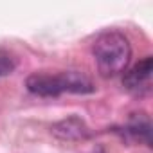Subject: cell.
<instances>
[{
  "label": "cell",
  "instance_id": "6da1fadb",
  "mask_svg": "<svg viewBox=\"0 0 153 153\" xmlns=\"http://www.w3.org/2000/svg\"><path fill=\"white\" fill-rule=\"evenodd\" d=\"M92 52L97 70L103 78H114V76L124 72L131 59L130 40L119 31L101 33L94 42Z\"/></svg>",
  "mask_w": 153,
  "mask_h": 153
},
{
  "label": "cell",
  "instance_id": "7a4b0ae2",
  "mask_svg": "<svg viewBox=\"0 0 153 153\" xmlns=\"http://www.w3.org/2000/svg\"><path fill=\"white\" fill-rule=\"evenodd\" d=\"M25 87L31 94L40 97H58L65 92L68 94H92L96 87L90 78L79 70H67L61 74H43L34 72L25 79Z\"/></svg>",
  "mask_w": 153,
  "mask_h": 153
},
{
  "label": "cell",
  "instance_id": "3957f363",
  "mask_svg": "<svg viewBox=\"0 0 153 153\" xmlns=\"http://www.w3.org/2000/svg\"><path fill=\"white\" fill-rule=\"evenodd\" d=\"M151 72H153V58L146 56L139 63H135L131 68L124 70L123 76V85L128 92L142 96L149 92L151 87Z\"/></svg>",
  "mask_w": 153,
  "mask_h": 153
},
{
  "label": "cell",
  "instance_id": "277c9868",
  "mask_svg": "<svg viewBox=\"0 0 153 153\" xmlns=\"http://www.w3.org/2000/svg\"><path fill=\"white\" fill-rule=\"evenodd\" d=\"M51 130L61 140H83V139H87L90 135L85 121L79 119L78 115H70V117L56 123Z\"/></svg>",
  "mask_w": 153,
  "mask_h": 153
},
{
  "label": "cell",
  "instance_id": "5b68a950",
  "mask_svg": "<svg viewBox=\"0 0 153 153\" xmlns=\"http://www.w3.org/2000/svg\"><path fill=\"white\" fill-rule=\"evenodd\" d=\"M124 135H128L131 140H139L144 142L148 146H151V123L149 117L146 114H133L128 121V124L124 126Z\"/></svg>",
  "mask_w": 153,
  "mask_h": 153
},
{
  "label": "cell",
  "instance_id": "8992f818",
  "mask_svg": "<svg viewBox=\"0 0 153 153\" xmlns=\"http://www.w3.org/2000/svg\"><path fill=\"white\" fill-rule=\"evenodd\" d=\"M16 68V59L11 52L0 49V78H4V76H9L13 74Z\"/></svg>",
  "mask_w": 153,
  "mask_h": 153
},
{
  "label": "cell",
  "instance_id": "52a82bcc",
  "mask_svg": "<svg viewBox=\"0 0 153 153\" xmlns=\"http://www.w3.org/2000/svg\"><path fill=\"white\" fill-rule=\"evenodd\" d=\"M94 153H106V151H105V149H103V148H97V149H96V151H94Z\"/></svg>",
  "mask_w": 153,
  "mask_h": 153
}]
</instances>
